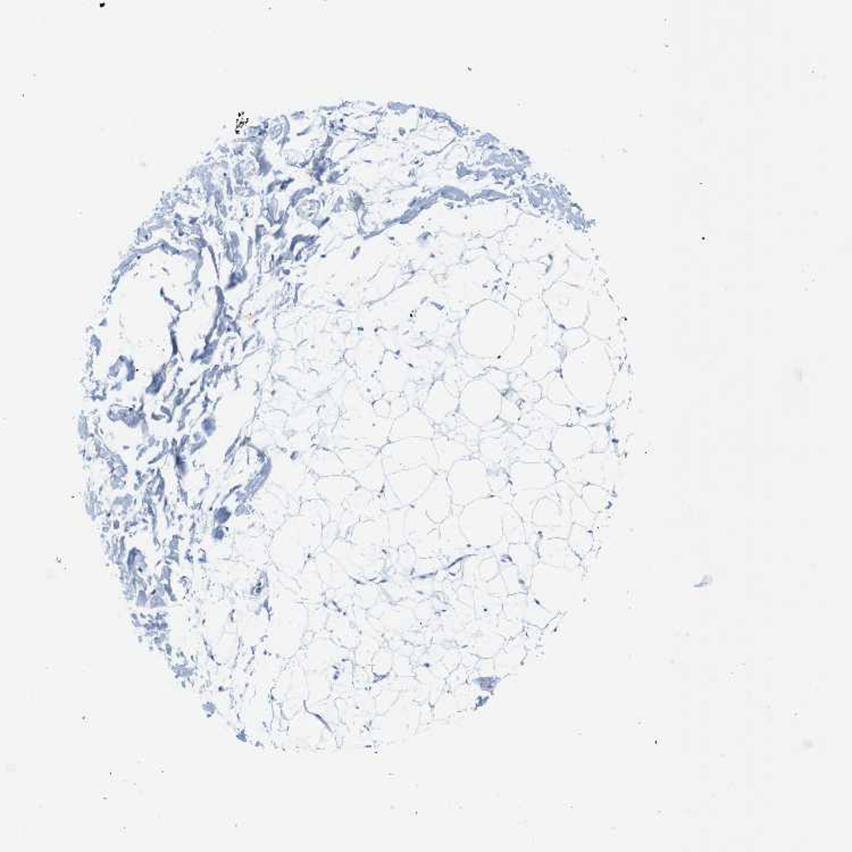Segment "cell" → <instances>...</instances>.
Instances as JSON below:
<instances>
[{
	"mask_svg": "<svg viewBox=\"0 0 852 852\" xmlns=\"http://www.w3.org/2000/svg\"><path fill=\"white\" fill-rule=\"evenodd\" d=\"M496 496L500 498L501 500L506 502V504H511V501H513V498H514V494H513V490H511V483H508V485H506V487H504L500 492H498Z\"/></svg>",
	"mask_w": 852,
	"mask_h": 852,
	"instance_id": "cell-42",
	"label": "cell"
},
{
	"mask_svg": "<svg viewBox=\"0 0 852 852\" xmlns=\"http://www.w3.org/2000/svg\"><path fill=\"white\" fill-rule=\"evenodd\" d=\"M500 393L491 385L478 382L471 385L461 395L459 411L473 424L483 428L497 419L501 409Z\"/></svg>",
	"mask_w": 852,
	"mask_h": 852,
	"instance_id": "cell-5",
	"label": "cell"
},
{
	"mask_svg": "<svg viewBox=\"0 0 852 852\" xmlns=\"http://www.w3.org/2000/svg\"><path fill=\"white\" fill-rule=\"evenodd\" d=\"M568 547L581 559H583L592 550V547H594V535L591 533L590 530H587V528H583L581 525L572 524L570 535L568 537Z\"/></svg>",
	"mask_w": 852,
	"mask_h": 852,
	"instance_id": "cell-18",
	"label": "cell"
},
{
	"mask_svg": "<svg viewBox=\"0 0 852 852\" xmlns=\"http://www.w3.org/2000/svg\"><path fill=\"white\" fill-rule=\"evenodd\" d=\"M570 528H572V525H570V526L539 528H540L541 539H565V540H568Z\"/></svg>",
	"mask_w": 852,
	"mask_h": 852,
	"instance_id": "cell-39",
	"label": "cell"
},
{
	"mask_svg": "<svg viewBox=\"0 0 852 852\" xmlns=\"http://www.w3.org/2000/svg\"><path fill=\"white\" fill-rule=\"evenodd\" d=\"M500 575L504 579L508 594H525L526 587L522 580L518 568L513 563L506 566H500Z\"/></svg>",
	"mask_w": 852,
	"mask_h": 852,
	"instance_id": "cell-26",
	"label": "cell"
},
{
	"mask_svg": "<svg viewBox=\"0 0 852 852\" xmlns=\"http://www.w3.org/2000/svg\"><path fill=\"white\" fill-rule=\"evenodd\" d=\"M580 568H554L539 561L532 573L531 594L546 609L559 611L570 604L580 580Z\"/></svg>",
	"mask_w": 852,
	"mask_h": 852,
	"instance_id": "cell-2",
	"label": "cell"
},
{
	"mask_svg": "<svg viewBox=\"0 0 852 852\" xmlns=\"http://www.w3.org/2000/svg\"><path fill=\"white\" fill-rule=\"evenodd\" d=\"M433 445L438 454L439 471L448 472L456 461L472 457L473 454L467 446L447 438L435 440Z\"/></svg>",
	"mask_w": 852,
	"mask_h": 852,
	"instance_id": "cell-14",
	"label": "cell"
},
{
	"mask_svg": "<svg viewBox=\"0 0 852 852\" xmlns=\"http://www.w3.org/2000/svg\"><path fill=\"white\" fill-rule=\"evenodd\" d=\"M534 409L540 411L541 414L549 418L557 425H566L570 421L572 411L568 406L557 405L551 402L549 399H542L534 406Z\"/></svg>",
	"mask_w": 852,
	"mask_h": 852,
	"instance_id": "cell-21",
	"label": "cell"
},
{
	"mask_svg": "<svg viewBox=\"0 0 852 852\" xmlns=\"http://www.w3.org/2000/svg\"><path fill=\"white\" fill-rule=\"evenodd\" d=\"M433 433V426L428 416L417 408H411L407 414L395 422L391 439L393 441L411 438L431 439Z\"/></svg>",
	"mask_w": 852,
	"mask_h": 852,
	"instance_id": "cell-12",
	"label": "cell"
},
{
	"mask_svg": "<svg viewBox=\"0 0 852 852\" xmlns=\"http://www.w3.org/2000/svg\"><path fill=\"white\" fill-rule=\"evenodd\" d=\"M385 468L387 473L417 468L428 465L439 472V458L431 439L411 438L399 440L385 448Z\"/></svg>",
	"mask_w": 852,
	"mask_h": 852,
	"instance_id": "cell-4",
	"label": "cell"
},
{
	"mask_svg": "<svg viewBox=\"0 0 852 852\" xmlns=\"http://www.w3.org/2000/svg\"><path fill=\"white\" fill-rule=\"evenodd\" d=\"M568 548V540L565 539H541L537 544L539 561L554 568H564Z\"/></svg>",
	"mask_w": 852,
	"mask_h": 852,
	"instance_id": "cell-16",
	"label": "cell"
},
{
	"mask_svg": "<svg viewBox=\"0 0 852 852\" xmlns=\"http://www.w3.org/2000/svg\"><path fill=\"white\" fill-rule=\"evenodd\" d=\"M413 506L425 511L435 524H441L451 514L452 499L450 487L448 485L447 472H437L428 490Z\"/></svg>",
	"mask_w": 852,
	"mask_h": 852,
	"instance_id": "cell-9",
	"label": "cell"
},
{
	"mask_svg": "<svg viewBox=\"0 0 852 852\" xmlns=\"http://www.w3.org/2000/svg\"><path fill=\"white\" fill-rule=\"evenodd\" d=\"M532 523L537 528H555V526H570L572 525L570 518H566L561 513V508L554 500L544 497L537 501L532 515Z\"/></svg>",
	"mask_w": 852,
	"mask_h": 852,
	"instance_id": "cell-13",
	"label": "cell"
},
{
	"mask_svg": "<svg viewBox=\"0 0 852 852\" xmlns=\"http://www.w3.org/2000/svg\"><path fill=\"white\" fill-rule=\"evenodd\" d=\"M555 431L550 428H544L539 431H531L528 438L524 439L525 445L535 448L537 450H550L551 440L554 438Z\"/></svg>",
	"mask_w": 852,
	"mask_h": 852,
	"instance_id": "cell-32",
	"label": "cell"
},
{
	"mask_svg": "<svg viewBox=\"0 0 852 852\" xmlns=\"http://www.w3.org/2000/svg\"><path fill=\"white\" fill-rule=\"evenodd\" d=\"M570 521L572 524L581 525L587 530H592L596 514L587 507L580 496H575L570 502Z\"/></svg>",
	"mask_w": 852,
	"mask_h": 852,
	"instance_id": "cell-22",
	"label": "cell"
},
{
	"mask_svg": "<svg viewBox=\"0 0 852 852\" xmlns=\"http://www.w3.org/2000/svg\"><path fill=\"white\" fill-rule=\"evenodd\" d=\"M500 574V565L494 556L482 559L478 565V579L480 582H487Z\"/></svg>",
	"mask_w": 852,
	"mask_h": 852,
	"instance_id": "cell-33",
	"label": "cell"
},
{
	"mask_svg": "<svg viewBox=\"0 0 852 852\" xmlns=\"http://www.w3.org/2000/svg\"><path fill=\"white\" fill-rule=\"evenodd\" d=\"M508 556L511 558V563L518 568L525 587H530L534 566L540 561L537 552L532 550V548L525 542L524 544H509Z\"/></svg>",
	"mask_w": 852,
	"mask_h": 852,
	"instance_id": "cell-15",
	"label": "cell"
},
{
	"mask_svg": "<svg viewBox=\"0 0 852 852\" xmlns=\"http://www.w3.org/2000/svg\"><path fill=\"white\" fill-rule=\"evenodd\" d=\"M525 609V620L528 623L535 624L537 626L544 627L551 618L549 615L550 613L544 606H540L534 597L532 599L528 598V605H526Z\"/></svg>",
	"mask_w": 852,
	"mask_h": 852,
	"instance_id": "cell-30",
	"label": "cell"
},
{
	"mask_svg": "<svg viewBox=\"0 0 852 852\" xmlns=\"http://www.w3.org/2000/svg\"><path fill=\"white\" fill-rule=\"evenodd\" d=\"M513 511L497 496L481 498L463 508L459 525L466 540L476 550L491 548L504 537L502 518Z\"/></svg>",
	"mask_w": 852,
	"mask_h": 852,
	"instance_id": "cell-1",
	"label": "cell"
},
{
	"mask_svg": "<svg viewBox=\"0 0 852 852\" xmlns=\"http://www.w3.org/2000/svg\"><path fill=\"white\" fill-rule=\"evenodd\" d=\"M437 472L428 465L389 474V485L402 506H413L431 485Z\"/></svg>",
	"mask_w": 852,
	"mask_h": 852,
	"instance_id": "cell-6",
	"label": "cell"
},
{
	"mask_svg": "<svg viewBox=\"0 0 852 852\" xmlns=\"http://www.w3.org/2000/svg\"><path fill=\"white\" fill-rule=\"evenodd\" d=\"M525 544H528L532 550L537 551V544L541 541L540 528L532 522H524Z\"/></svg>",
	"mask_w": 852,
	"mask_h": 852,
	"instance_id": "cell-38",
	"label": "cell"
},
{
	"mask_svg": "<svg viewBox=\"0 0 852 852\" xmlns=\"http://www.w3.org/2000/svg\"><path fill=\"white\" fill-rule=\"evenodd\" d=\"M582 559L574 552L570 547L566 550V556H565L564 568L568 570H576L580 568Z\"/></svg>",
	"mask_w": 852,
	"mask_h": 852,
	"instance_id": "cell-40",
	"label": "cell"
},
{
	"mask_svg": "<svg viewBox=\"0 0 852 852\" xmlns=\"http://www.w3.org/2000/svg\"><path fill=\"white\" fill-rule=\"evenodd\" d=\"M476 585H478V587L483 589L487 594H492L494 597H500V596L506 597V596H508L504 579H502L500 574L492 579V580L487 581V582H478Z\"/></svg>",
	"mask_w": 852,
	"mask_h": 852,
	"instance_id": "cell-36",
	"label": "cell"
},
{
	"mask_svg": "<svg viewBox=\"0 0 852 852\" xmlns=\"http://www.w3.org/2000/svg\"><path fill=\"white\" fill-rule=\"evenodd\" d=\"M399 559L400 564L406 568L411 570L414 568L416 561H417V555L415 552L414 548L411 544H405L399 547Z\"/></svg>",
	"mask_w": 852,
	"mask_h": 852,
	"instance_id": "cell-37",
	"label": "cell"
},
{
	"mask_svg": "<svg viewBox=\"0 0 852 852\" xmlns=\"http://www.w3.org/2000/svg\"><path fill=\"white\" fill-rule=\"evenodd\" d=\"M509 542H508L504 537L497 544H494L491 547V551L494 554V557L497 559L508 556V549H509Z\"/></svg>",
	"mask_w": 852,
	"mask_h": 852,
	"instance_id": "cell-41",
	"label": "cell"
},
{
	"mask_svg": "<svg viewBox=\"0 0 852 852\" xmlns=\"http://www.w3.org/2000/svg\"><path fill=\"white\" fill-rule=\"evenodd\" d=\"M482 559H485V558L482 557L481 555L476 554L467 556L461 561L463 582L468 587L476 585L480 582V579H478V565L481 563Z\"/></svg>",
	"mask_w": 852,
	"mask_h": 852,
	"instance_id": "cell-29",
	"label": "cell"
},
{
	"mask_svg": "<svg viewBox=\"0 0 852 852\" xmlns=\"http://www.w3.org/2000/svg\"><path fill=\"white\" fill-rule=\"evenodd\" d=\"M522 413L521 408L518 407V404L511 402L509 399L502 398L501 402V409L499 417L506 423L511 424H516L521 419Z\"/></svg>",
	"mask_w": 852,
	"mask_h": 852,
	"instance_id": "cell-34",
	"label": "cell"
},
{
	"mask_svg": "<svg viewBox=\"0 0 852 852\" xmlns=\"http://www.w3.org/2000/svg\"><path fill=\"white\" fill-rule=\"evenodd\" d=\"M511 432H513L514 435H518V438L522 439V440H524V439L528 438V435L531 433V431L528 428H525V426H523V425L521 424L513 425Z\"/></svg>",
	"mask_w": 852,
	"mask_h": 852,
	"instance_id": "cell-44",
	"label": "cell"
},
{
	"mask_svg": "<svg viewBox=\"0 0 852 852\" xmlns=\"http://www.w3.org/2000/svg\"><path fill=\"white\" fill-rule=\"evenodd\" d=\"M528 597L524 594H508L504 601V610L509 620H521L524 616Z\"/></svg>",
	"mask_w": 852,
	"mask_h": 852,
	"instance_id": "cell-28",
	"label": "cell"
},
{
	"mask_svg": "<svg viewBox=\"0 0 852 852\" xmlns=\"http://www.w3.org/2000/svg\"><path fill=\"white\" fill-rule=\"evenodd\" d=\"M447 558L443 557H430V558H417L416 564H415V572L417 575H428V574L435 573L437 570L443 566L442 561H445Z\"/></svg>",
	"mask_w": 852,
	"mask_h": 852,
	"instance_id": "cell-35",
	"label": "cell"
},
{
	"mask_svg": "<svg viewBox=\"0 0 852 852\" xmlns=\"http://www.w3.org/2000/svg\"><path fill=\"white\" fill-rule=\"evenodd\" d=\"M557 481L574 482L581 485H603L605 482L604 461L601 454H584L568 467L556 472Z\"/></svg>",
	"mask_w": 852,
	"mask_h": 852,
	"instance_id": "cell-10",
	"label": "cell"
},
{
	"mask_svg": "<svg viewBox=\"0 0 852 852\" xmlns=\"http://www.w3.org/2000/svg\"><path fill=\"white\" fill-rule=\"evenodd\" d=\"M502 532L504 539L509 544H524V522L514 509L504 515L502 518Z\"/></svg>",
	"mask_w": 852,
	"mask_h": 852,
	"instance_id": "cell-20",
	"label": "cell"
},
{
	"mask_svg": "<svg viewBox=\"0 0 852 852\" xmlns=\"http://www.w3.org/2000/svg\"><path fill=\"white\" fill-rule=\"evenodd\" d=\"M447 481L452 504L456 506L465 507L478 499L492 496L487 483V466L478 457L456 461L447 472Z\"/></svg>",
	"mask_w": 852,
	"mask_h": 852,
	"instance_id": "cell-3",
	"label": "cell"
},
{
	"mask_svg": "<svg viewBox=\"0 0 852 852\" xmlns=\"http://www.w3.org/2000/svg\"><path fill=\"white\" fill-rule=\"evenodd\" d=\"M487 471V483L490 487L492 496L500 492L509 483V475L504 466L496 463H485Z\"/></svg>",
	"mask_w": 852,
	"mask_h": 852,
	"instance_id": "cell-25",
	"label": "cell"
},
{
	"mask_svg": "<svg viewBox=\"0 0 852 852\" xmlns=\"http://www.w3.org/2000/svg\"><path fill=\"white\" fill-rule=\"evenodd\" d=\"M554 487L556 494H557L556 504L561 508V513L566 518H570V502L573 500V498L576 496L575 491L572 489V487L568 483L564 481L556 482Z\"/></svg>",
	"mask_w": 852,
	"mask_h": 852,
	"instance_id": "cell-31",
	"label": "cell"
},
{
	"mask_svg": "<svg viewBox=\"0 0 852 852\" xmlns=\"http://www.w3.org/2000/svg\"><path fill=\"white\" fill-rule=\"evenodd\" d=\"M508 475L514 494L528 489L544 490L557 482L556 471L549 463L514 461L508 468Z\"/></svg>",
	"mask_w": 852,
	"mask_h": 852,
	"instance_id": "cell-8",
	"label": "cell"
},
{
	"mask_svg": "<svg viewBox=\"0 0 852 852\" xmlns=\"http://www.w3.org/2000/svg\"><path fill=\"white\" fill-rule=\"evenodd\" d=\"M230 516H231V513H230L229 509L222 507L216 511L215 520L219 524H224V523L229 521Z\"/></svg>",
	"mask_w": 852,
	"mask_h": 852,
	"instance_id": "cell-43",
	"label": "cell"
},
{
	"mask_svg": "<svg viewBox=\"0 0 852 852\" xmlns=\"http://www.w3.org/2000/svg\"><path fill=\"white\" fill-rule=\"evenodd\" d=\"M518 423L525 426V428H528L530 431H539V430H544V428L556 430L558 428L556 423L550 421L549 418L541 414L540 411H537V409H532V411H528L526 414L522 415L521 419H520Z\"/></svg>",
	"mask_w": 852,
	"mask_h": 852,
	"instance_id": "cell-27",
	"label": "cell"
},
{
	"mask_svg": "<svg viewBox=\"0 0 852 852\" xmlns=\"http://www.w3.org/2000/svg\"><path fill=\"white\" fill-rule=\"evenodd\" d=\"M581 498L594 514L604 511L607 506L608 494L600 485H584Z\"/></svg>",
	"mask_w": 852,
	"mask_h": 852,
	"instance_id": "cell-24",
	"label": "cell"
},
{
	"mask_svg": "<svg viewBox=\"0 0 852 852\" xmlns=\"http://www.w3.org/2000/svg\"><path fill=\"white\" fill-rule=\"evenodd\" d=\"M478 450L481 454V457L478 458L485 463L487 461L500 464L508 457L507 448L501 438L481 439L478 443Z\"/></svg>",
	"mask_w": 852,
	"mask_h": 852,
	"instance_id": "cell-19",
	"label": "cell"
},
{
	"mask_svg": "<svg viewBox=\"0 0 852 852\" xmlns=\"http://www.w3.org/2000/svg\"><path fill=\"white\" fill-rule=\"evenodd\" d=\"M554 456L551 450H537L535 448L531 447L528 445H523L521 447L515 449L513 452L508 454L507 459L504 461H523V463H549L550 458Z\"/></svg>",
	"mask_w": 852,
	"mask_h": 852,
	"instance_id": "cell-23",
	"label": "cell"
},
{
	"mask_svg": "<svg viewBox=\"0 0 852 852\" xmlns=\"http://www.w3.org/2000/svg\"><path fill=\"white\" fill-rule=\"evenodd\" d=\"M544 497H546L544 490L528 489L518 491L514 494L511 506L520 515L523 522H532L534 508L537 506V501Z\"/></svg>",
	"mask_w": 852,
	"mask_h": 852,
	"instance_id": "cell-17",
	"label": "cell"
},
{
	"mask_svg": "<svg viewBox=\"0 0 852 852\" xmlns=\"http://www.w3.org/2000/svg\"><path fill=\"white\" fill-rule=\"evenodd\" d=\"M440 532V555L454 563L459 558L478 554V550L468 544L459 525V515L451 513L441 524Z\"/></svg>",
	"mask_w": 852,
	"mask_h": 852,
	"instance_id": "cell-11",
	"label": "cell"
},
{
	"mask_svg": "<svg viewBox=\"0 0 852 852\" xmlns=\"http://www.w3.org/2000/svg\"><path fill=\"white\" fill-rule=\"evenodd\" d=\"M594 445L590 435L582 426H558L551 440L550 450L555 457L568 467L579 458L589 454Z\"/></svg>",
	"mask_w": 852,
	"mask_h": 852,
	"instance_id": "cell-7",
	"label": "cell"
}]
</instances>
